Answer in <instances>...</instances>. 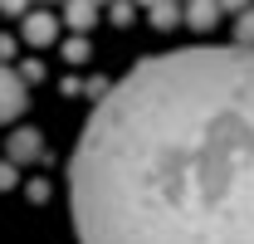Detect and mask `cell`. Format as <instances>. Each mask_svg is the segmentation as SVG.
Listing matches in <instances>:
<instances>
[{
	"instance_id": "1",
	"label": "cell",
	"mask_w": 254,
	"mask_h": 244,
	"mask_svg": "<svg viewBox=\"0 0 254 244\" xmlns=\"http://www.w3.org/2000/svg\"><path fill=\"white\" fill-rule=\"evenodd\" d=\"M78 244H254V54L171 49L108 88L68 161Z\"/></svg>"
},
{
	"instance_id": "2",
	"label": "cell",
	"mask_w": 254,
	"mask_h": 244,
	"mask_svg": "<svg viewBox=\"0 0 254 244\" xmlns=\"http://www.w3.org/2000/svg\"><path fill=\"white\" fill-rule=\"evenodd\" d=\"M20 113H25V78L0 63V122H15Z\"/></svg>"
},
{
	"instance_id": "3",
	"label": "cell",
	"mask_w": 254,
	"mask_h": 244,
	"mask_svg": "<svg viewBox=\"0 0 254 244\" xmlns=\"http://www.w3.org/2000/svg\"><path fill=\"white\" fill-rule=\"evenodd\" d=\"M39 142H44V137H39L34 127H25V132H15V137H10V147H5V152H10V161H34V156L44 152Z\"/></svg>"
},
{
	"instance_id": "4",
	"label": "cell",
	"mask_w": 254,
	"mask_h": 244,
	"mask_svg": "<svg viewBox=\"0 0 254 244\" xmlns=\"http://www.w3.org/2000/svg\"><path fill=\"white\" fill-rule=\"evenodd\" d=\"M54 15H30V20H25V44H49V39H54Z\"/></svg>"
},
{
	"instance_id": "5",
	"label": "cell",
	"mask_w": 254,
	"mask_h": 244,
	"mask_svg": "<svg viewBox=\"0 0 254 244\" xmlns=\"http://www.w3.org/2000/svg\"><path fill=\"white\" fill-rule=\"evenodd\" d=\"M181 15L190 20V30H210V25L220 20V5H186Z\"/></svg>"
},
{
	"instance_id": "6",
	"label": "cell",
	"mask_w": 254,
	"mask_h": 244,
	"mask_svg": "<svg viewBox=\"0 0 254 244\" xmlns=\"http://www.w3.org/2000/svg\"><path fill=\"white\" fill-rule=\"evenodd\" d=\"M235 49L254 54V10H240V25H235Z\"/></svg>"
},
{
	"instance_id": "7",
	"label": "cell",
	"mask_w": 254,
	"mask_h": 244,
	"mask_svg": "<svg viewBox=\"0 0 254 244\" xmlns=\"http://www.w3.org/2000/svg\"><path fill=\"white\" fill-rule=\"evenodd\" d=\"M64 20H68L73 30H93V20H98V5H64Z\"/></svg>"
}]
</instances>
